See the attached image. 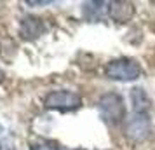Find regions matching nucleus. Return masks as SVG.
I'll list each match as a JSON object with an SVG mask.
<instances>
[{"instance_id": "nucleus-5", "label": "nucleus", "mask_w": 155, "mask_h": 150, "mask_svg": "<svg viewBox=\"0 0 155 150\" xmlns=\"http://www.w3.org/2000/svg\"><path fill=\"white\" fill-rule=\"evenodd\" d=\"M134 12V4L126 2V0H115L108 4V16L112 18L115 23H127L133 19Z\"/></svg>"}, {"instance_id": "nucleus-11", "label": "nucleus", "mask_w": 155, "mask_h": 150, "mask_svg": "<svg viewBox=\"0 0 155 150\" xmlns=\"http://www.w3.org/2000/svg\"><path fill=\"white\" fill-rule=\"evenodd\" d=\"M0 150H2V147H0Z\"/></svg>"}, {"instance_id": "nucleus-8", "label": "nucleus", "mask_w": 155, "mask_h": 150, "mask_svg": "<svg viewBox=\"0 0 155 150\" xmlns=\"http://www.w3.org/2000/svg\"><path fill=\"white\" fill-rule=\"evenodd\" d=\"M30 150H61V148L54 142H40V143H37V145H31Z\"/></svg>"}, {"instance_id": "nucleus-12", "label": "nucleus", "mask_w": 155, "mask_h": 150, "mask_svg": "<svg viewBox=\"0 0 155 150\" xmlns=\"http://www.w3.org/2000/svg\"><path fill=\"white\" fill-rule=\"evenodd\" d=\"M77 150H78V148H77Z\"/></svg>"}, {"instance_id": "nucleus-6", "label": "nucleus", "mask_w": 155, "mask_h": 150, "mask_svg": "<svg viewBox=\"0 0 155 150\" xmlns=\"http://www.w3.org/2000/svg\"><path fill=\"white\" fill-rule=\"evenodd\" d=\"M44 32V23L42 19L38 18H33V16H28L21 21V26H19V33H21L23 38L26 40H33L37 37H40Z\"/></svg>"}, {"instance_id": "nucleus-3", "label": "nucleus", "mask_w": 155, "mask_h": 150, "mask_svg": "<svg viewBox=\"0 0 155 150\" xmlns=\"http://www.w3.org/2000/svg\"><path fill=\"white\" fill-rule=\"evenodd\" d=\"M124 135L131 142H145L152 135V119H150L148 112H133V115L126 119Z\"/></svg>"}, {"instance_id": "nucleus-10", "label": "nucleus", "mask_w": 155, "mask_h": 150, "mask_svg": "<svg viewBox=\"0 0 155 150\" xmlns=\"http://www.w3.org/2000/svg\"><path fill=\"white\" fill-rule=\"evenodd\" d=\"M2 80H4V72L0 70V82H2Z\"/></svg>"}, {"instance_id": "nucleus-4", "label": "nucleus", "mask_w": 155, "mask_h": 150, "mask_svg": "<svg viewBox=\"0 0 155 150\" xmlns=\"http://www.w3.org/2000/svg\"><path fill=\"white\" fill-rule=\"evenodd\" d=\"M82 105V98L80 94L73 93V91H66V89H59V91H51L45 94L44 98V107L49 110H61V112H70V110H77Z\"/></svg>"}, {"instance_id": "nucleus-7", "label": "nucleus", "mask_w": 155, "mask_h": 150, "mask_svg": "<svg viewBox=\"0 0 155 150\" xmlns=\"http://www.w3.org/2000/svg\"><path fill=\"white\" fill-rule=\"evenodd\" d=\"M131 101L134 105V112H147L150 107V100L145 94L141 87H133L131 89Z\"/></svg>"}, {"instance_id": "nucleus-1", "label": "nucleus", "mask_w": 155, "mask_h": 150, "mask_svg": "<svg viewBox=\"0 0 155 150\" xmlns=\"http://www.w3.org/2000/svg\"><path fill=\"white\" fill-rule=\"evenodd\" d=\"M141 73L143 70L140 63L133 58H117L106 63L105 66V75L110 80H117V82H133L140 79Z\"/></svg>"}, {"instance_id": "nucleus-2", "label": "nucleus", "mask_w": 155, "mask_h": 150, "mask_svg": "<svg viewBox=\"0 0 155 150\" xmlns=\"http://www.w3.org/2000/svg\"><path fill=\"white\" fill-rule=\"evenodd\" d=\"M98 110L101 119L106 124L117 126L120 122H126V103L122 100V96L117 93H106L103 94L98 101Z\"/></svg>"}, {"instance_id": "nucleus-9", "label": "nucleus", "mask_w": 155, "mask_h": 150, "mask_svg": "<svg viewBox=\"0 0 155 150\" xmlns=\"http://www.w3.org/2000/svg\"><path fill=\"white\" fill-rule=\"evenodd\" d=\"M26 4H28V5H49L52 2H51V0H45V2H33V0H28Z\"/></svg>"}]
</instances>
